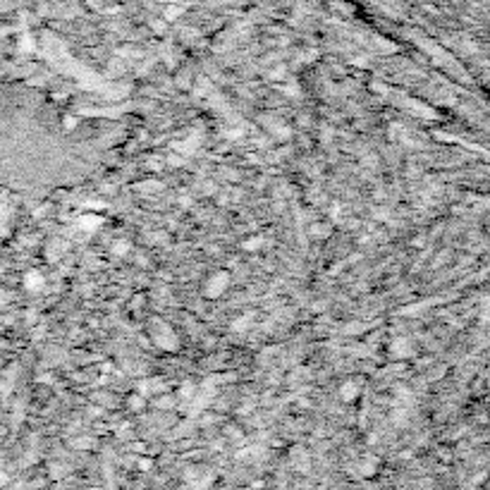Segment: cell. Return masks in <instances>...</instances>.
<instances>
[{
  "mask_svg": "<svg viewBox=\"0 0 490 490\" xmlns=\"http://www.w3.org/2000/svg\"><path fill=\"white\" fill-rule=\"evenodd\" d=\"M118 256H125L127 252H130V242H125V239H120V242H115V249H113Z\"/></svg>",
  "mask_w": 490,
  "mask_h": 490,
  "instance_id": "cell-5",
  "label": "cell"
},
{
  "mask_svg": "<svg viewBox=\"0 0 490 490\" xmlns=\"http://www.w3.org/2000/svg\"><path fill=\"white\" fill-rule=\"evenodd\" d=\"M393 349H395V354H409V345H407V340H397Z\"/></svg>",
  "mask_w": 490,
  "mask_h": 490,
  "instance_id": "cell-6",
  "label": "cell"
},
{
  "mask_svg": "<svg viewBox=\"0 0 490 490\" xmlns=\"http://www.w3.org/2000/svg\"><path fill=\"white\" fill-rule=\"evenodd\" d=\"M132 409H142V397H132Z\"/></svg>",
  "mask_w": 490,
  "mask_h": 490,
  "instance_id": "cell-9",
  "label": "cell"
},
{
  "mask_svg": "<svg viewBox=\"0 0 490 490\" xmlns=\"http://www.w3.org/2000/svg\"><path fill=\"white\" fill-rule=\"evenodd\" d=\"M357 393H359V388H357L354 383H345V385L340 388V395H342V397H345L347 402H352L354 397H357Z\"/></svg>",
  "mask_w": 490,
  "mask_h": 490,
  "instance_id": "cell-4",
  "label": "cell"
},
{
  "mask_svg": "<svg viewBox=\"0 0 490 490\" xmlns=\"http://www.w3.org/2000/svg\"><path fill=\"white\" fill-rule=\"evenodd\" d=\"M25 285H27L29 292H39L41 287H43V275H41L39 271L27 273V275H25Z\"/></svg>",
  "mask_w": 490,
  "mask_h": 490,
  "instance_id": "cell-2",
  "label": "cell"
},
{
  "mask_svg": "<svg viewBox=\"0 0 490 490\" xmlns=\"http://www.w3.org/2000/svg\"><path fill=\"white\" fill-rule=\"evenodd\" d=\"M101 223H103V220L96 218V215H89V218H81V220H79L81 230H89V232L98 230V225H101Z\"/></svg>",
  "mask_w": 490,
  "mask_h": 490,
  "instance_id": "cell-3",
  "label": "cell"
},
{
  "mask_svg": "<svg viewBox=\"0 0 490 490\" xmlns=\"http://www.w3.org/2000/svg\"><path fill=\"white\" fill-rule=\"evenodd\" d=\"M264 242V239H259V237H254V239H247V244H244V249H247V252H256V249H259V244Z\"/></svg>",
  "mask_w": 490,
  "mask_h": 490,
  "instance_id": "cell-8",
  "label": "cell"
},
{
  "mask_svg": "<svg viewBox=\"0 0 490 490\" xmlns=\"http://www.w3.org/2000/svg\"><path fill=\"white\" fill-rule=\"evenodd\" d=\"M74 125H77V120H74V118H67L65 120V127H74Z\"/></svg>",
  "mask_w": 490,
  "mask_h": 490,
  "instance_id": "cell-10",
  "label": "cell"
},
{
  "mask_svg": "<svg viewBox=\"0 0 490 490\" xmlns=\"http://www.w3.org/2000/svg\"><path fill=\"white\" fill-rule=\"evenodd\" d=\"M249 316H244V318H237L235 323H232V330H244V328H249Z\"/></svg>",
  "mask_w": 490,
  "mask_h": 490,
  "instance_id": "cell-7",
  "label": "cell"
},
{
  "mask_svg": "<svg viewBox=\"0 0 490 490\" xmlns=\"http://www.w3.org/2000/svg\"><path fill=\"white\" fill-rule=\"evenodd\" d=\"M227 283H230V278H227V273H215V275L208 280L206 285V297H220L227 287Z\"/></svg>",
  "mask_w": 490,
  "mask_h": 490,
  "instance_id": "cell-1",
  "label": "cell"
}]
</instances>
